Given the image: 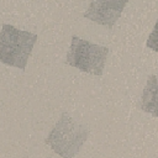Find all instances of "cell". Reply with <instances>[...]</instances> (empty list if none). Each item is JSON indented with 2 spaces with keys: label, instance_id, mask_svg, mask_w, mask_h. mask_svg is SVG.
<instances>
[{
  "label": "cell",
  "instance_id": "cell-6",
  "mask_svg": "<svg viewBox=\"0 0 158 158\" xmlns=\"http://www.w3.org/2000/svg\"><path fill=\"white\" fill-rule=\"evenodd\" d=\"M156 33H157V26L153 27V31L151 32V35L148 37V41H147V47L153 49V51H158L157 44H156Z\"/></svg>",
  "mask_w": 158,
  "mask_h": 158
},
{
  "label": "cell",
  "instance_id": "cell-1",
  "mask_svg": "<svg viewBox=\"0 0 158 158\" xmlns=\"http://www.w3.org/2000/svg\"><path fill=\"white\" fill-rule=\"evenodd\" d=\"M89 137V128L77 122L69 114L63 112L56 125L49 131L46 144H48L58 156L73 158L81 149Z\"/></svg>",
  "mask_w": 158,
  "mask_h": 158
},
{
  "label": "cell",
  "instance_id": "cell-5",
  "mask_svg": "<svg viewBox=\"0 0 158 158\" xmlns=\"http://www.w3.org/2000/svg\"><path fill=\"white\" fill-rule=\"evenodd\" d=\"M139 107L144 112L152 114L154 117L158 116L157 114V77L154 74L147 78V81H146V85L142 93V100H141Z\"/></svg>",
  "mask_w": 158,
  "mask_h": 158
},
{
  "label": "cell",
  "instance_id": "cell-4",
  "mask_svg": "<svg viewBox=\"0 0 158 158\" xmlns=\"http://www.w3.org/2000/svg\"><path fill=\"white\" fill-rule=\"evenodd\" d=\"M127 2L128 0H91L84 17L111 30Z\"/></svg>",
  "mask_w": 158,
  "mask_h": 158
},
{
  "label": "cell",
  "instance_id": "cell-2",
  "mask_svg": "<svg viewBox=\"0 0 158 158\" xmlns=\"http://www.w3.org/2000/svg\"><path fill=\"white\" fill-rule=\"evenodd\" d=\"M37 38L36 33L4 23L0 31V63L23 70Z\"/></svg>",
  "mask_w": 158,
  "mask_h": 158
},
{
  "label": "cell",
  "instance_id": "cell-3",
  "mask_svg": "<svg viewBox=\"0 0 158 158\" xmlns=\"http://www.w3.org/2000/svg\"><path fill=\"white\" fill-rule=\"evenodd\" d=\"M70 40V47L65 58L67 64L84 73L101 77L109 54V48L93 43L88 40L79 38L78 36H72Z\"/></svg>",
  "mask_w": 158,
  "mask_h": 158
}]
</instances>
